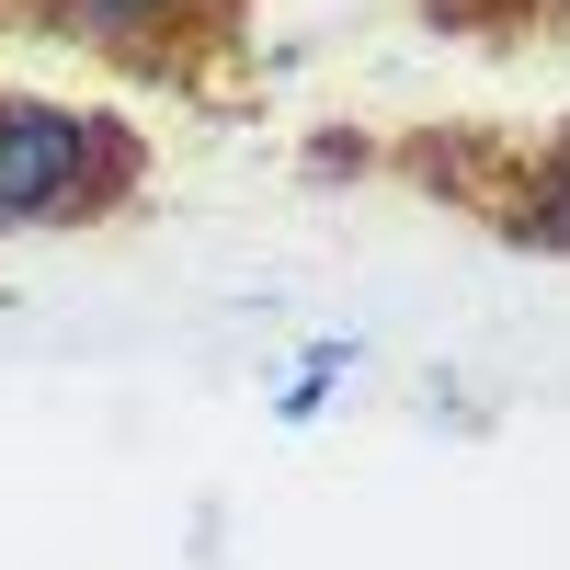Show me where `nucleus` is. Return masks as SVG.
<instances>
[{"label": "nucleus", "instance_id": "nucleus-1", "mask_svg": "<svg viewBox=\"0 0 570 570\" xmlns=\"http://www.w3.org/2000/svg\"><path fill=\"white\" fill-rule=\"evenodd\" d=\"M297 183L400 195L491 252L570 263V104L559 115H331L297 137Z\"/></svg>", "mask_w": 570, "mask_h": 570}, {"label": "nucleus", "instance_id": "nucleus-4", "mask_svg": "<svg viewBox=\"0 0 570 570\" xmlns=\"http://www.w3.org/2000/svg\"><path fill=\"white\" fill-rule=\"evenodd\" d=\"M411 23L480 69H548L570 58V0H411Z\"/></svg>", "mask_w": 570, "mask_h": 570}, {"label": "nucleus", "instance_id": "nucleus-2", "mask_svg": "<svg viewBox=\"0 0 570 570\" xmlns=\"http://www.w3.org/2000/svg\"><path fill=\"white\" fill-rule=\"evenodd\" d=\"M0 46L80 58L115 91H149V104L206 115V126L274 115L263 0H0Z\"/></svg>", "mask_w": 570, "mask_h": 570}, {"label": "nucleus", "instance_id": "nucleus-3", "mask_svg": "<svg viewBox=\"0 0 570 570\" xmlns=\"http://www.w3.org/2000/svg\"><path fill=\"white\" fill-rule=\"evenodd\" d=\"M160 137L115 104L0 80V240H91V228L149 217Z\"/></svg>", "mask_w": 570, "mask_h": 570}]
</instances>
